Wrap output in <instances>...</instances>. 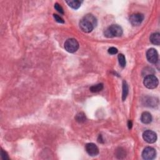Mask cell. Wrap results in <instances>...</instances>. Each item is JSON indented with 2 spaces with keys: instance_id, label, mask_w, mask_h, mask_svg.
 Wrapping results in <instances>:
<instances>
[{
  "instance_id": "obj_6",
  "label": "cell",
  "mask_w": 160,
  "mask_h": 160,
  "mask_svg": "<svg viewBox=\"0 0 160 160\" xmlns=\"http://www.w3.org/2000/svg\"><path fill=\"white\" fill-rule=\"evenodd\" d=\"M143 138L148 143H153L157 140V135L153 131L146 130L143 134Z\"/></svg>"
},
{
  "instance_id": "obj_5",
  "label": "cell",
  "mask_w": 160,
  "mask_h": 160,
  "mask_svg": "<svg viewBox=\"0 0 160 160\" xmlns=\"http://www.w3.org/2000/svg\"><path fill=\"white\" fill-rule=\"evenodd\" d=\"M155 150L151 147H146L142 153V157L146 160H152L156 157Z\"/></svg>"
},
{
  "instance_id": "obj_21",
  "label": "cell",
  "mask_w": 160,
  "mask_h": 160,
  "mask_svg": "<svg viewBox=\"0 0 160 160\" xmlns=\"http://www.w3.org/2000/svg\"><path fill=\"white\" fill-rule=\"evenodd\" d=\"M128 128L129 129H131V128H132V122H131V121H128Z\"/></svg>"
},
{
  "instance_id": "obj_1",
  "label": "cell",
  "mask_w": 160,
  "mask_h": 160,
  "mask_svg": "<svg viewBox=\"0 0 160 160\" xmlns=\"http://www.w3.org/2000/svg\"><path fill=\"white\" fill-rule=\"evenodd\" d=\"M97 25V20L91 14L86 15L79 22V28L84 33H90Z\"/></svg>"
},
{
  "instance_id": "obj_7",
  "label": "cell",
  "mask_w": 160,
  "mask_h": 160,
  "mask_svg": "<svg viewBox=\"0 0 160 160\" xmlns=\"http://www.w3.org/2000/svg\"><path fill=\"white\" fill-rule=\"evenodd\" d=\"M144 20V15L141 13L133 14L129 17V22L134 26L140 25Z\"/></svg>"
},
{
  "instance_id": "obj_11",
  "label": "cell",
  "mask_w": 160,
  "mask_h": 160,
  "mask_svg": "<svg viewBox=\"0 0 160 160\" xmlns=\"http://www.w3.org/2000/svg\"><path fill=\"white\" fill-rule=\"evenodd\" d=\"M150 41L155 45H159L160 44V34L159 33H153L150 37Z\"/></svg>"
},
{
  "instance_id": "obj_17",
  "label": "cell",
  "mask_w": 160,
  "mask_h": 160,
  "mask_svg": "<svg viewBox=\"0 0 160 160\" xmlns=\"http://www.w3.org/2000/svg\"><path fill=\"white\" fill-rule=\"evenodd\" d=\"M55 8L57 10L58 12H59L60 14H64V11L63 8L61 7V6L58 3H55Z\"/></svg>"
},
{
  "instance_id": "obj_13",
  "label": "cell",
  "mask_w": 160,
  "mask_h": 160,
  "mask_svg": "<svg viewBox=\"0 0 160 160\" xmlns=\"http://www.w3.org/2000/svg\"><path fill=\"white\" fill-rule=\"evenodd\" d=\"M103 89V84H101V83L96 84V85H93L89 88L90 91L93 93L99 92V91H101Z\"/></svg>"
},
{
  "instance_id": "obj_2",
  "label": "cell",
  "mask_w": 160,
  "mask_h": 160,
  "mask_svg": "<svg viewBox=\"0 0 160 160\" xmlns=\"http://www.w3.org/2000/svg\"><path fill=\"white\" fill-rule=\"evenodd\" d=\"M104 35L108 38L119 37L123 35V29L119 25H112L105 31Z\"/></svg>"
},
{
  "instance_id": "obj_8",
  "label": "cell",
  "mask_w": 160,
  "mask_h": 160,
  "mask_svg": "<svg viewBox=\"0 0 160 160\" xmlns=\"http://www.w3.org/2000/svg\"><path fill=\"white\" fill-rule=\"evenodd\" d=\"M146 58L151 63L155 64L158 61V53L157 51L154 48L148 49L146 52Z\"/></svg>"
},
{
  "instance_id": "obj_18",
  "label": "cell",
  "mask_w": 160,
  "mask_h": 160,
  "mask_svg": "<svg viewBox=\"0 0 160 160\" xmlns=\"http://www.w3.org/2000/svg\"><path fill=\"white\" fill-rule=\"evenodd\" d=\"M53 17H54L55 20H56V21H57L58 23H65L63 19L61 17H60L59 15H56V14H54Z\"/></svg>"
},
{
  "instance_id": "obj_12",
  "label": "cell",
  "mask_w": 160,
  "mask_h": 160,
  "mask_svg": "<svg viewBox=\"0 0 160 160\" xmlns=\"http://www.w3.org/2000/svg\"><path fill=\"white\" fill-rule=\"evenodd\" d=\"M66 3L73 9H77L81 7V1H78V0H73V1L70 0V1H66Z\"/></svg>"
},
{
  "instance_id": "obj_3",
  "label": "cell",
  "mask_w": 160,
  "mask_h": 160,
  "mask_svg": "<svg viewBox=\"0 0 160 160\" xmlns=\"http://www.w3.org/2000/svg\"><path fill=\"white\" fill-rule=\"evenodd\" d=\"M65 48L68 52L71 53H75L79 48V43L75 39H68L65 43Z\"/></svg>"
},
{
  "instance_id": "obj_9",
  "label": "cell",
  "mask_w": 160,
  "mask_h": 160,
  "mask_svg": "<svg viewBox=\"0 0 160 160\" xmlns=\"http://www.w3.org/2000/svg\"><path fill=\"white\" fill-rule=\"evenodd\" d=\"M85 150L88 155L91 156H97L99 153V149L98 146H97L95 144L92 143L86 145Z\"/></svg>"
},
{
  "instance_id": "obj_16",
  "label": "cell",
  "mask_w": 160,
  "mask_h": 160,
  "mask_svg": "<svg viewBox=\"0 0 160 160\" xmlns=\"http://www.w3.org/2000/svg\"><path fill=\"white\" fill-rule=\"evenodd\" d=\"M118 58L119 65L122 68H124L126 66V59H125L124 56L123 54H119L118 55Z\"/></svg>"
},
{
  "instance_id": "obj_15",
  "label": "cell",
  "mask_w": 160,
  "mask_h": 160,
  "mask_svg": "<svg viewBox=\"0 0 160 160\" xmlns=\"http://www.w3.org/2000/svg\"><path fill=\"white\" fill-rule=\"evenodd\" d=\"M75 119L76 120V121H78V123H82L86 121L87 118H86V116L84 115V113L81 112V113H79L78 114H77L76 117H75Z\"/></svg>"
},
{
  "instance_id": "obj_14",
  "label": "cell",
  "mask_w": 160,
  "mask_h": 160,
  "mask_svg": "<svg viewBox=\"0 0 160 160\" xmlns=\"http://www.w3.org/2000/svg\"><path fill=\"white\" fill-rule=\"evenodd\" d=\"M128 94V84L126 81H123V95H122V99L123 101H124L127 98V95Z\"/></svg>"
},
{
  "instance_id": "obj_10",
  "label": "cell",
  "mask_w": 160,
  "mask_h": 160,
  "mask_svg": "<svg viewBox=\"0 0 160 160\" xmlns=\"http://www.w3.org/2000/svg\"><path fill=\"white\" fill-rule=\"evenodd\" d=\"M141 121L144 124H150L152 121L151 115L148 112H143L141 116Z\"/></svg>"
},
{
  "instance_id": "obj_19",
  "label": "cell",
  "mask_w": 160,
  "mask_h": 160,
  "mask_svg": "<svg viewBox=\"0 0 160 160\" xmlns=\"http://www.w3.org/2000/svg\"><path fill=\"white\" fill-rule=\"evenodd\" d=\"M118 49L115 48V47H111L108 49V53H109L110 55H115L118 53Z\"/></svg>"
},
{
  "instance_id": "obj_20",
  "label": "cell",
  "mask_w": 160,
  "mask_h": 160,
  "mask_svg": "<svg viewBox=\"0 0 160 160\" xmlns=\"http://www.w3.org/2000/svg\"><path fill=\"white\" fill-rule=\"evenodd\" d=\"M1 158L3 159L4 160H6V159H9V158L8 155L7 153L4 151L3 150H1Z\"/></svg>"
},
{
  "instance_id": "obj_4",
  "label": "cell",
  "mask_w": 160,
  "mask_h": 160,
  "mask_svg": "<svg viewBox=\"0 0 160 160\" xmlns=\"http://www.w3.org/2000/svg\"><path fill=\"white\" fill-rule=\"evenodd\" d=\"M143 83L147 88L155 89L158 85V79L155 75H148L145 78Z\"/></svg>"
}]
</instances>
